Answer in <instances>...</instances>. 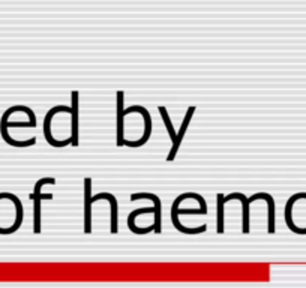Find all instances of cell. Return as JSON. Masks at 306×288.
<instances>
[{"instance_id": "8fae6325", "label": "cell", "mask_w": 306, "mask_h": 288, "mask_svg": "<svg viewBox=\"0 0 306 288\" xmlns=\"http://www.w3.org/2000/svg\"><path fill=\"white\" fill-rule=\"evenodd\" d=\"M218 200V221H216V231L219 234H222L225 231V195L224 194H218L216 195Z\"/></svg>"}, {"instance_id": "6da1fadb", "label": "cell", "mask_w": 306, "mask_h": 288, "mask_svg": "<svg viewBox=\"0 0 306 288\" xmlns=\"http://www.w3.org/2000/svg\"><path fill=\"white\" fill-rule=\"evenodd\" d=\"M192 194H194V192H186V194L179 195V197L174 200L173 206H171V221H173V225H174L176 230H179L180 233H185V234H198V233H204V231L207 230V225H206V224L201 225V227H197V228H186V227H183V225L179 222V215H206V212L201 210V209H183V210L179 209L180 203H182L185 198H192Z\"/></svg>"}, {"instance_id": "5b68a950", "label": "cell", "mask_w": 306, "mask_h": 288, "mask_svg": "<svg viewBox=\"0 0 306 288\" xmlns=\"http://www.w3.org/2000/svg\"><path fill=\"white\" fill-rule=\"evenodd\" d=\"M140 198H147V200H152L153 201V206H155V218H153V227H155V233L156 234H159L161 233V200H159V197L158 195H155V194H150V192H137V194H132L131 197H129V200L131 201H137V200H140Z\"/></svg>"}, {"instance_id": "277c9868", "label": "cell", "mask_w": 306, "mask_h": 288, "mask_svg": "<svg viewBox=\"0 0 306 288\" xmlns=\"http://www.w3.org/2000/svg\"><path fill=\"white\" fill-rule=\"evenodd\" d=\"M194 113H195V107H189L188 111H186V114H185V119H183V122H182V125H180L179 134L176 135V140L173 141V147H171V150H170V155H168L167 161H174V159H176L177 150H179V147H180V144H182V140H183V137H185V134H186V131H188V126H189V123H191V119H192Z\"/></svg>"}, {"instance_id": "9c48e42d", "label": "cell", "mask_w": 306, "mask_h": 288, "mask_svg": "<svg viewBox=\"0 0 306 288\" xmlns=\"http://www.w3.org/2000/svg\"><path fill=\"white\" fill-rule=\"evenodd\" d=\"M72 104H71V141L72 146H78V92L74 90L72 93Z\"/></svg>"}, {"instance_id": "7c38bea8", "label": "cell", "mask_w": 306, "mask_h": 288, "mask_svg": "<svg viewBox=\"0 0 306 288\" xmlns=\"http://www.w3.org/2000/svg\"><path fill=\"white\" fill-rule=\"evenodd\" d=\"M159 108V114H161V117H162V120H164V123H165V126H167V129H168V134H170V137H171V140L174 141L176 140V132H174V128H173V123H171V120H170V116H168V111H167V108L165 107H158Z\"/></svg>"}, {"instance_id": "52a82bcc", "label": "cell", "mask_w": 306, "mask_h": 288, "mask_svg": "<svg viewBox=\"0 0 306 288\" xmlns=\"http://www.w3.org/2000/svg\"><path fill=\"white\" fill-rule=\"evenodd\" d=\"M233 198H239L242 201V206H243V230L242 231L243 234H248L251 231V201L240 192H231L225 197V203Z\"/></svg>"}, {"instance_id": "8992f818", "label": "cell", "mask_w": 306, "mask_h": 288, "mask_svg": "<svg viewBox=\"0 0 306 288\" xmlns=\"http://www.w3.org/2000/svg\"><path fill=\"white\" fill-rule=\"evenodd\" d=\"M102 198H107L110 201V206H111V234H117L119 233V204H117V198L110 194V192H99L93 197V203L102 200Z\"/></svg>"}, {"instance_id": "3957f363", "label": "cell", "mask_w": 306, "mask_h": 288, "mask_svg": "<svg viewBox=\"0 0 306 288\" xmlns=\"http://www.w3.org/2000/svg\"><path fill=\"white\" fill-rule=\"evenodd\" d=\"M92 204H93V195H92V179H84V233H92Z\"/></svg>"}, {"instance_id": "30bf717a", "label": "cell", "mask_w": 306, "mask_h": 288, "mask_svg": "<svg viewBox=\"0 0 306 288\" xmlns=\"http://www.w3.org/2000/svg\"><path fill=\"white\" fill-rule=\"evenodd\" d=\"M117 99V146H123V117H125V108H123V92L119 90L116 93Z\"/></svg>"}, {"instance_id": "7a4b0ae2", "label": "cell", "mask_w": 306, "mask_h": 288, "mask_svg": "<svg viewBox=\"0 0 306 288\" xmlns=\"http://www.w3.org/2000/svg\"><path fill=\"white\" fill-rule=\"evenodd\" d=\"M56 185V179L54 177H44L41 180L36 182L35 185V191L32 192L29 197L30 200H33V231L36 234L41 233V201L42 200H53V194H41L42 185Z\"/></svg>"}, {"instance_id": "ba28073f", "label": "cell", "mask_w": 306, "mask_h": 288, "mask_svg": "<svg viewBox=\"0 0 306 288\" xmlns=\"http://www.w3.org/2000/svg\"><path fill=\"white\" fill-rule=\"evenodd\" d=\"M260 198H263V200H266L267 201V213H269V222H267V231H269V234H273L275 233V200H273V197L270 195V194H267V192H257L254 194L251 198H249V201L252 203L255 200H260Z\"/></svg>"}]
</instances>
